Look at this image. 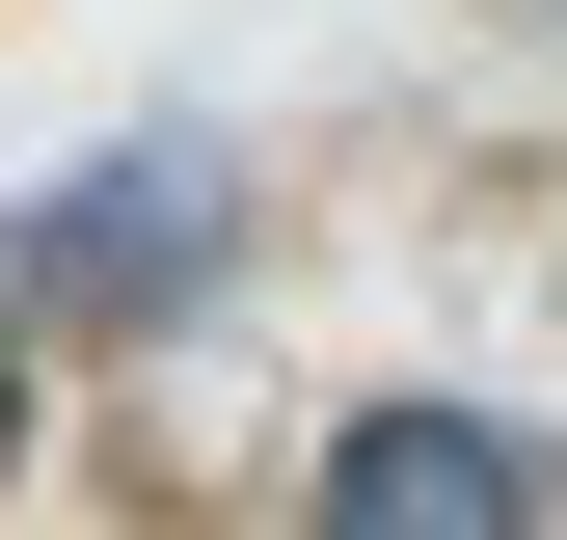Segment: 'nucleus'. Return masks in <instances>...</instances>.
I'll use <instances>...</instances> for the list:
<instances>
[{
  "label": "nucleus",
  "mask_w": 567,
  "mask_h": 540,
  "mask_svg": "<svg viewBox=\"0 0 567 540\" xmlns=\"http://www.w3.org/2000/svg\"><path fill=\"white\" fill-rule=\"evenodd\" d=\"M486 28H567V0H486Z\"/></svg>",
  "instance_id": "nucleus-4"
},
{
  "label": "nucleus",
  "mask_w": 567,
  "mask_h": 540,
  "mask_svg": "<svg viewBox=\"0 0 567 540\" xmlns=\"http://www.w3.org/2000/svg\"><path fill=\"white\" fill-rule=\"evenodd\" d=\"M217 243H244V189L189 163V135H135V163H82L28 217V270H0V298H82V324H189L217 298Z\"/></svg>",
  "instance_id": "nucleus-2"
},
{
  "label": "nucleus",
  "mask_w": 567,
  "mask_h": 540,
  "mask_svg": "<svg viewBox=\"0 0 567 540\" xmlns=\"http://www.w3.org/2000/svg\"><path fill=\"white\" fill-rule=\"evenodd\" d=\"M0 459H28V298H0Z\"/></svg>",
  "instance_id": "nucleus-3"
},
{
  "label": "nucleus",
  "mask_w": 567,
  "mask_h": 540,
  "mask_svg": "<svg viewBox=\"0 0 567 540\" xmlns=\"http://www.w3.org/2000/svg\"><path fill=\"white\" fill-rule=\"evenodd\" d=\"M298 540H567V459L514 433V405H351Z\"/></svg>",
  "instance_id": "nucleus-1"
}]
</instances>
